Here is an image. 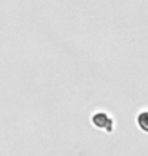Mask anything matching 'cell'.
I'll list each match as a JSON object with an SVG mask.
<instances>
[{
    "label": "cell",
    "instance_id": "cell-1",
    "mask_svg": "<svg viewBox=\"0 0 148 156\" xmlns=\"http://www.w3.org/2000/svg\"><path fill=\"white\" fill-rule=\"evenodd\" d=\"M92 123L95 125L96 128H101V129H105L106 132H111L112 129H114V122H112V119L106 118L105 113H101V112H98V113H95L94 116H92Z\"/></svg>",
    "mask_w": 148,
    "mask_h": 156
},
{
    "label": "cell",
    "instance_id": "cell-2",
    "mask_svg": "<svg viewBox=\"0 0 148 156\" xmlns=\"http://www.w3.org/2000/svg\"><path fill=\"white\" fill-rule=\"evenodd\" d=\"M137 123L138 126L142 129V132L148 133V110H144L137 116Z\"/></svg>",
    "mask_w": 148,
    "mask_h": 156
}]
</instances>
